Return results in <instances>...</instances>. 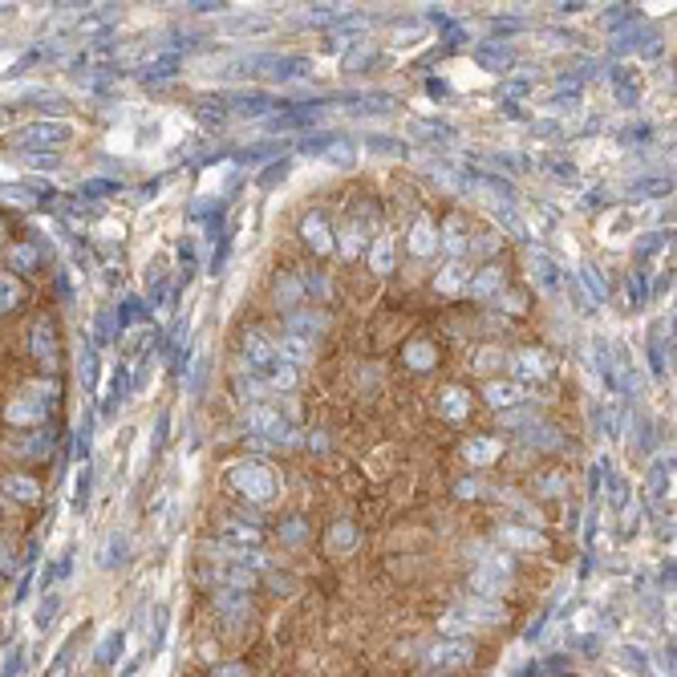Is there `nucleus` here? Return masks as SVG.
<instances>
[{
  "label": "nucleus",
  "instance_id": "obj_1",
  "mask_svg": "<svg viewBox=\"0 0 677 677\" xmlns=\"http://www.w3.org/2000/svg\"><path fill=\"white\" fill-rule=\"evenodd\" d=\"M503 617H507V613H503L499 600L467 596V600H459V605L442 617V629H446V633H471V629H491V625H499Z\"/></svg>",
  "mask_w": 677,
  "mask_h": 677
},
{
  "label": "nucleus",
  "instance_id": "obj_2",
  "mask_svg": "<svg viewBox=\"0 0 677 677\" xmlns=\"http://www.w3.org/2000/svg\"><path fill=\"white\" fill-rule=\"evenodd\" d=\"M232 487L248 491L256 503H264V499H272V495H276V479H272L264 467H256V463L236 467V471H232Z\"/></svg>",
  "mask_w": 677,
  "mask_h": 677
},
{
  "label": "nucleus",
  "instance_id": "obj_3",
  "mask_svg": "<svg viewBox=\"0 0 677 677\" xmlns=\"http://www.w3.org/2000/svg\"><path fill=\"white\" fill-rule=\"evenodd\" d=\"M426 661L434 665V669H463V665H471L475 661V645L471 641H442V645H434L430 653H426Z\"/></svg>",
  "mask_w": 677,
  "mask_h": 677
},
{
  "label": "nucleus",
  "instance_id": "obj_4",
  "mask_svg": "<svg viewBox=\"0 0 677 677\" xmlns=\"http://www.w3.org/2000/svg\"><path fill=\"white\" fill-rule=\"evenodd\" d=\"M33 353H37L41 369H53V365H57V341H53V333H49V321H41V325H37V337H33Z\"/></svg>",
  "mask_w": 677,
  "mask_h": 677
},
{
  "label": "nucleus",
  "instance_id": "obj_5",
  "mask_svg": "<svg viewBox=\"0 0 677 677\" xmlns=\"http://www.w3.org/2000/svg\"><path fill=\"white\" fill-rule=\"evenodd\" d=\"M5 491H9V499H17V503H37V499H41V487H37L29 475H9V479H5Z\"/></svg>",
  "mask_w": 677,
  "mask_h": 677
},
{
  "label": "nucleus",
  "instance_id": "obj_6",
  "mask_svg": "<svg viewBox=\"0 0 677 677\" xmlns=\"http://www.w3.org/2000/svg\"><path fill=\"white\" fill-rule=\"evenodd\" d=\"M248 426H252V430H260V434H280V430H284L280 414L260 410V406H252V410H248Z\"/></svg>",
  "mask_w": 677,
  "mask_h": 677
},
{
  "label": "nucleus",
  "instance_id": "obj_7",
  "mask_svg": "<svg viewBox=\"0 0 677 677\" xmlns=\"http://www.w3.org/2000/svg\"><path fill=\"white\" fill-rule=\"evenodd\" d=\"M515 361H519L515 369H519V373H528V378H544V373H548V361H544L540 353H519Z\"/></svg>",
  "mask_w": 677,
  "mask_h": 677
},
{
  "label": "nucleus",
  "instance_id": "obj_8",
  "mask_svg": "<svg viewBox=\"0 0 677 677\" xmlns=\"http://www.w3.org/2000/svg\"><path fill=\"white\" fill-rule=\"evenodd\" d=\"M17 300H21V284L9 280V276H0V313H9Z\"/></svg>",
  "mask_w": 677,
  "mask_h": 677
},
{
  "label": "nucleus",
  "instance_id": "obj_9",
  "mask_svg": "<svg viewBox=\"0 0 677 677\" xmlns=\"http://www.w3.org/2000/svg\"><path fill=\"white\" fill-rule=\"evenodd\" d=\"M223 544H236V548H244V544H260V532L256 528H240V523H232L228 532H223Z\"/></svg>",
  "mask_w": 677,
  "mask_h": 677
},
{
  "label": "nucleus",
  "instance_id": "obj_10",
  "mask_svg": "<svg viewBox=\"0 0 677 677\" xmlns=\"http://www.w3.org/2000/svg\"><path fill=\"white\" fill-rule=\"evenodd\" d=\"M57 138H65L61 126H33V130H25V142H57Z\"/></svg>",
  "mask_w": 677,
  "mask_h": 677
},
{
  "label": "nucleus",
  "instance_id": "obj_11",
  "mask_svg": "<svg viewBox=\"0 0 677 677\" xmlns=\"http://www.w3.org/2000/svg\"><path fill=\"white\" fill-rule=\"evenodd\" d=\"M373 268H378V272H390V236H382L378 244H373Z\"/></svg>",
  "mask_w": 677,
  "mask_h": 677
},
{
  "label": "nucleus",
  "instance_id": "obj_12",
  "mask_svg": "<svg viewBox=\"0 0 677 677\" xmlns=\"http://www.w3.org/2000/svg\"><path fill=\"white\" fill-rule=\"evenodd\" d=\"M487 398H491L495 406H511V402H519V390H515V386H491Z\"/></svg>",
  "mask_w": 677,
  "mask_h": 677
},
{
  "label": "nucleus",
  "instance_id": "obj_13",
  "mask_svg": "<svg viewBox=\"0 0 677 677\" xmlns=\"http://www.w3.org/2000/svg\"><path fill=\"white\" fill-rule=\"evenodd\" d=\"M495 450H499V442H487V438H483V442H471V446H467V459H491Z\"/></svg>",
  "mask_w": 677,
  "mask_h": 677
},
{
  "label": "nucleus",
  "instance_id": "obj_14",
  "mask_svg": "<svg viewBox=\"0 0 677 677\" xmlns=\"http://www.w3.org/2000/svg\"><path fill=\"white\" fill-rule=\"evenodd\" d=\"M446 244H450V252H459V248H463V223H459V219H450V223H446Z\"/></svg>",
  "mask_w": 677,
  "mask_h": 677
},
{
  "label": "nucleus",
  "instance_id": "obj_15",
  "mask_svg": "<svg viewBox=\"0 0 677 677\" xmlns=\"http://www.w3.org/2000/svg\"><path fill=\"white\" fill-rule=\"evenodd\" d=\"M467 410V402H463V390H446V414L450 418H459Z\"/></svg>",
  "mask_w": 677,
  "mask_h": 677
},
{
  "label": "nucleus",
  "instance_id": "obj_16",
  "mask_svg": "<svg viewBox=\"0 0 677 677\" xmlns=\"http://www.w3.org/2000/svg\"><path fill=\"white\" fill-rule=\"evenodd\" d=\"M414 236H418V240H414V248H418V252H430V248H434V240H430V223H418Z\"/></svg>",
  "mask_w": 677,
  "mask_h": 677
}]
</instances>
